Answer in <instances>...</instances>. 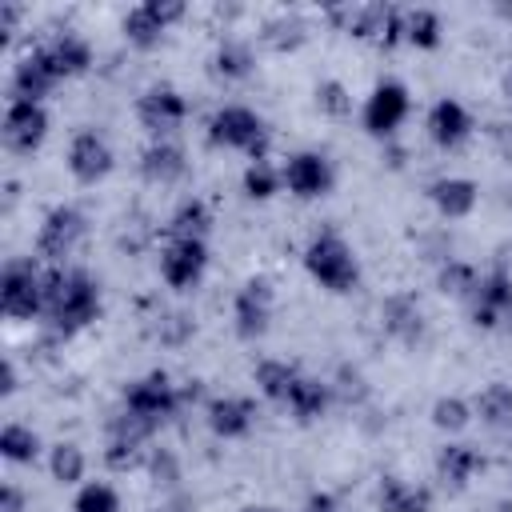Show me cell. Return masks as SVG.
Returning <instances> with one entry per match:
<instances>
[{
	"instance_id": "obj_1",
	"label": "cell",
	"mask_w": 512,
	"mask_h": 512,
	"mask_svg": "<svg viewBox=\"0 0 512 512\" xmlns=\"http://www.w3.org/2000/svg\"><path fill=\"white\" fill-rule=\"evenodd\" d=\"M44 312L60 336H72L100 316V284L84 268H48L44 272Z\"/></svg>"
},
{
	"instance_id": "obj_2",
	"label": "cell",
	"mask_w": 512,
	"mask_h": 512,
	"mask_svg": "<svg viewBox=\"0 0 512 512\" xmlns=\"http://www.w3.org/2000/svg\"><path fill=\"white\" fill-rule=\"evenodd\" d=\"M304 268L308 276L328 288V292H352L356 280H360V264H356V252L344 244V236L336 232H316L304 248Z\"/></svg>"
},
{
	"instance_id": "obj_3",
	"label": "cell",
	"mask_w": 512,
	"mask_h": 512,
	"mask_svg": "<svg viewBox=\"0 0 512 512\" xmlns=\"http://www.w3.org/2000/svg\"><path fill=\"white\" fill-rule=\"evenodd\" d=\"M208 140L216 148H236V152H248L252 160H264V148H268V128L264 120L244 108V104H224L212 112L208 120Z\"/></svg>"
},
{
	"instance_id": "obj_4",
	"label": "cell",
	"mask_w": 512,
	"mask_h": 512,
	"mask_svg": "<svg viewBox=\"0 0 512 512\" xmlns=\"http://www.w3.org/2000/svg\"><path fill=\"white\" fill-rule=\"evenodd\" d=\"M0 308L12 320H32L44 312V272L32 260H8L0 272Z\"/></svg>"
},
{
	"instance_id": "obj_5",
	"label": "cell",
	"mask_w": 512,
	"mask_h": 512,
	"mask_svg": "<svg viewBox=\"0 0 512 512\" xmlns=\"http://www.w3.org/2000/svg\"><path fill=\"white\" fill-rule=\"evenodd\" d=\"M328 16L360 40H376L384 48L400 40V8L392 4H344V8H332Z\"/></svg>"
},
{
	"instance_id": "obj_6",
	"label": "cell",
	"mask_w": 512,
	"mask_h": 512,
	"mask_svg": "<svg viewBox=\"0 0 512 512\" xmlns=\"http://www.w3.org/2000/svg\"><path fill=\"white\" fill-rule=\"evenodd\" d=\"M124 408L160 424V420L180 412V388L168 380V372H148V376H140L136 384L124 388Z\"/></svg>"
},
{
	"instance_id": "obj_7",
	"label": "cell",
	"mask_w": 512,
	"mask_h": 512,
	"mask_svg": "<svg viewBox=\"0 0 512 512\" xmlns=\"http://www.w3.org/2000/svg\"><path fill=\"white\" fill-rule=\"evenodd\" d=\"M204 268H208V248H204V240H168V244L160 248V280H164L168 288H176V292L200 284Z\"/></svg>"
},
{
	"instance_id": "obj_8",
	"label": "cell",
	"mask_w": 512,
	"mask_h": 512,
	"mask_svg": "<svg viewBox=\"0 0 512 512\" xmlns=\"http://www.w3.org/2000/svg\"><path fill=\"white\" fill-rule=\"evenodd\" d=\"M0 136H4V148L8 152H36L40 140L48 136V112L32 100H12L8 112H4V124H0Z\"/></svg>"
},
{
	"instance_id": "obj_9",
	"label": "cell",
	"mask_w": 512,
	"mask_h": 512,
	"mask_svg": "<svg viewBox=\"0 0 512 512\" xmlns=\"http://www.w3.org/2000/svg\"><path fill=\"white\" fill-rule=\"evenodd\" d=\"M180 16H184V4L180 0H144V4H136L124 16V36L136 48H152V44H160L164 28L176 24Z\"/></svg>"
},
{
	"instance_id": "obj_10",
	"label": "cell",
	"mask_w": 512,
	"mask_h": 512,
	"mask_svg": "<svg viewBox=\"0 0 512 512\" xmlns=\"http://www.w3.org/2000/svg\"><path fill=\"white\" fill-rule=\"evenodd\" d=\"M136 116H140V124H144L156 140H164L168 132H176V128L184 124V116H188V100H184L176 88H168V84H152V88L140 96Z\"/></svg>"
},
{
	"instance_id": "obj_11",
	"label": "cell",
	"mask_w": 512,
	"mask_h": 512,
	"mask_svg": "<svg viewBox=\"0 0 512 512\" xmlns=\"http://www.w3.org/2000/svg\"><path fill=\"white\" fill-rule=\"evenodd\" d=\"M80 236H84V212L72 204H60L44 216V224L36 232V252L44 260H64L80 244Z\"/></svg>"
},
{
	"instance_id": "obj_12",
	"label": "cell",
	"mask_w": 512,
	"mask_h": 512,
	"mask_svg": "<svg viewBox=\"0 0 512 512\" xmlns=\"http://www.w3.org/2000/svg\"><path fill=\"white\" fill-rule=\"evenodd\" d=\"M408 104H412V100H408V88H404V84H396V80L376 84L372 96H368V104H364V128H368L372 136H392V132L404 124Z\"/></svg>"
},
{
	"instance_id": "obj_13",
	"label": "cell",
	"mask_w": 512,
	"mask_h": 512,
	"mask_svg": "<svg viewBox=\"0 0 512 512\" xmlns=\"http://www.w3.org/2000/svg\"><path fill=\"white\" fill-rule=\"evenodd\" d=\"M280 180H284L288 192H296L300 200H312V196H324L336 176H332L328 156H320V152H296V156L284 160Z\"/></svg>"
},
{
	"instance_id": "obj_14",
	"label": "cell",
	"mask_w": 512,
	"mask_h": 512,
	"mask_svg": "<svg viewBox=\"0 0 512 512\" xmlns=\"http://www.w3.org/2000/svg\"><path fill=\"white\" fill-rule=\"evenodd\" d=\"M68 172H72L80 184L104 180V176L112 172V148H108V140H104L100 132H92V128L76 132L72 144H68Z\"/></svg>"
},
{
	"instance_id": "obj_15",
	"label": "cell",
	"mask_w": 512,
	"mask_h": 512,
	"mask_svg": "<svg viewBox=\"0 0 512 512\" xmlns=\"http://www.w3.org/2000/svg\"><path fill=\"white\" fill-rule=\"evenodd\" d=\"M232 316H236V332H240L244 340L264 336V332H268V320H272V288H268V280L252 276V280L236 292Z\"/></svg>"
},
{
	"instance_id": "obj_16",
	"label": "cell",
	"mask_w": 512,
	"mask_h": 512,
	"mask_svg": "<svg viewBox=\"0 0 512 512\" xmlns=\"http://www.w3.org/2000/svg\"><path fill=\"white\" fill-rule=\"evenodd\" d=\"M508 312H512V272L508 268H492L488 276H480V288L472 296V320L480 328H492Z\"/></svg>"
},
{
	"instance_id": "obj_17",
	"label": "cell",
	"mask_w": 512,
	"mask_h": 512,
	"mask_svg": "<svg viewBox=\"0 0 512 512\" xmlns=\"http://www.w3.org/2000/svg\"><path fill=\"white\" fill-rule=\"evenodd\" d=\"M252 424H256V404L248 396H216V400H208V428L220 440L248 436Z\"/></svg>"
},
{
	"instance_id": "obj_18",
	"label": "cell",
	"mask_w": 512,
	"mask_h": 512,
	"mask_svg": "<svg viewBox=\"0 0 512 512\" xmlns=\"http://www.w3.org/2000/svg\"><path fill=\"white\" fill-rule=\"evenodd\" d=\"M56 80H60V76H56L52 60L44 56V48H36V52H28V56L16 64V72H12V100H32V104H40V96H48Z\"/></svg>"
},
{
	"instance_id": "obj_19",
	"label": "cell",
	"mask_w": 512,
	"mask_h": 512,
	"mask_svg": "<svg viewBox=\"0 0 512 512\" xmlns=\"http://www.w3.org/2000/svg\"><path fill=\"white\" fill-rule=\"evenodd\" d=\"M428 136L440 144V148H460L468 136H472V116L460 100H436L432 112H428Z\"/></svg>"
},
{
	"instance_id": "obj_20",
	"label": "cell",
	"mask_w": 512,
	"mask_h": 512,
	"mask_svg": "<svg viewBox=\"0 0 512 512\" xmlns=\"http://www.w3.org/2000/svg\"><path fill=\"white\" fill-rule=\"evenodd\" d=\"M188 160H184V148L172 144V140H152L144 152H140V172L148 184H176L184 176Z\"/></svg>"
},
{
	"instance_id": "obj_21",
	"label": "cell",
	"mask_w": 512,
	"mask_h": 512,
	"mask_svg": "<svg viewBox=\"0 0 512 512\" xmlns=\"http://www.w3.org/2000/svg\"><path fill=\"white\" fill-rule=\"evenodd\" d=\"M428 196H432V204H436V212H440L444 220H464V216L476 208L480 188H476L468 176H444V180H436V184L428 188Z\"/></svg>"
},
{
	"instance_id": "obj_22",
	"label": "cell",
	"mask_w": 512,
	"mask_h": 512,
	"mask_svg": "<svg viewBox=\"0 0 512 512\" xmlns=\"http://www.w3.org/2000/svg\"><path fill=\"white\" fill-rule=\"evenodd\" d=\"M380 324L400 344H416L424 336V316H420V304L412 296H388L380 304Z\"/></svg>"
},
{
	"instance_id": "obj_23",
	"label": "cell",
	"mask_w": 512,
	"mask_h": 512,
	"mask_svg": "<svg viewBox=\"0 0 512 512\" xmlns=\"http://www.w3.org/2000/svg\"><path fill=\"white\" fill-rule=\"evenodd\" d=\"M44 56L52 60L60 80L64 76H80V72L92 68V44L84 36H76V32H60L52 44H44Z\"/></svg>"
},
{
	"instance_id": "obj_24",
	"label": "cell",
	"mask_w": 512,
	"mask_h": 512,
	"mask_svg": "<svg viewBox=\"0 0 512 512\" xmlns=\"http://www.w3.org/2000/svg\"><path fill=\"white\" fill-rule=\"evenodd\" d=\"M376 504H380V512H428L432 492L416 488V484H404L400 476H384L380 492H376Z\"/></svg>"
},
{
	"instance_id": "obj_25",
	"label": "cell",
	"mask_w": 512,
	"mask_h": 512,
	"mask_svg": "<svg viewBox=\"0 0 512 512\" xmlns=\"http://www.w3.org/2000/svg\"><path fill=\"white\" fill-rule=\"evenodd\" d=\"M328 404H332V384L312 380V376H300L296 388H292V396H288V408H292V416H296L300 424L320 420V416L328 412Z\"/></svg>"
},
{
	"instance_id": "obj_26",
	"label": "cell",
	"mask_w": 512,
	"mask_h": 512,
	"mask_svg": "<svg viewBox=\"0 0 512 512\" xmlns=\"http://www.w3.org/2000/svg\"><path fill=\"white\" fill-rule=\"evenodd\" d=\"M480 468H484V456L468 444H444L440 456H436V472L452 488H464L472 480V472H480Z\"/></svg>"
},
{
	"instance_id": "obj_27",
	"label": "cell",
	"mask_w": 512,
	"mask_h": 512,
	"mask_svg": "<svg viewBox=\"0 0 512 512\" xmlns=\"http://www.w3.org/2000/svg\"><path fill=\"white\" fill-rule=\"evenodd\" d=\"M260 40H264L272 52H296V48L308 40V24H304V16H296V12H280V16L264 20Z\"/></svg>"
},
{
	"instance_id": "obj_28",
	"label": "cell",
	"mask_w": 512,
	"mask_h": 512,
	"mask_svg": "<svg viewBox=\"0 0 512 512\" xmlns=\"http://www.w3.org/2000/svg\"><path fill=\"white\" fill-rule=\"evenodd\" d=\"M296 380H300V372H296V364H288V360H260V364H256V388H260L268 400L288 404Z\"/></svg>"
},
{
	"instance_id": "obj_29",
	"label": "cell",
	"mask_w": 512,
	"mask_h": 512,
	"mask_svg": "<svg viewBox=\"0 0 512 512\" xmlns=\"http://www.w3.org/2000/svg\"><path fill=\"white\" fill-rule=\"evenodd\" d=\"M400 40L416 48H436L440 44V16L432 8H408L400 12Z\"/></svg>"
},
{
	"instance_id": "obj_30",
	"label": "cell",
	"mask_w": 512,
	"mask_h": 512,
	"mask_svg": "<svg viewBox=\"0 0 512 512\" xmlns=\"http://www.w3.org/2000/svg\"><path fill=\"white\" fill-rule=\"evenodd\" d=\"M208 224H212L208 204L204 200H184L168 220V240H204Z\"/></svg>"
},
{
	"instance_id": "obj_31",
	"label": "cell",
	"mask_w": 512,
	"mask_h": 512,
	"mask_svg": "<svg viewBox=\"0 0 512 512\" xmlns=\"http://www.w3.org/2000/svg\"><path fill=\"white\" fill-rule=\"evenodd\" d=\"M252 48L248 44H240V40H224L220 48H216V56H212V72L220 76V80H244L248 72H252Z\"/></svg>"
},
{
	"instance_id": "obj_32",
	"label": "cell",
	"mask_w": 512,
	"mask_h": 512,
	"mask_svg": "<svg viewBox=\"0 0 512 512\" xmlns=\"http://www.w3.org/2000/svg\"><path fill=\"white\" fill-rule=\"evenodd\" d=\"M36 452H40V436H36L32 428H24V424H4V432H0V456H4V460H12V464H32Z\"/></svg>"
},
{
	"instance_id": "obj_33",
	"label": "cell",
	"mask_w": 512,
	"mask_h": 512,
	"mask_svg": "<svg viewBox=\"0 0 512 512\" xmlns=\"http://www.w3.org/2000/svg\"><path fill=\"white\" fill-rule=\"evenodd\" d=\"M48 468H52V480H60V484H80V480H84L88 460H84L80 444L60 440V444L52 448V456H48Z\"/></svg>"
},
{
	"instance_id": "obj_34",
	"label": "cell",
	"mask_w": 512,
	"mask_h": 512,
	"mask_svg": "<svg viewBox=\"0 0 512 512\" xmlns=\"http://www.w3.org/2000/svg\"><path fill=\"white\" fill-rule=\"evenodd\" d=\"M476 412H480V420L492 424V428L512 424V388H508V384H488V388L476 396Z\"/></svg>"
},
{
	"instance_id": "obj_35",
	"label": "cell",
	"mask_w": 512,
	"mask_h": 512,
	"mask_svg": "<svg viewBox=\"0 0 512 512\" xmlns=\"http://www.w3.org/2000/svg\"><path fill=\"white\" fill-rule=\"evenodd\" d=\"M436 284H440V292H444V296H476L480 276H476V268H472V264H464V260H448V264H440Z\"/></svg>"
},
{
	"instance_id": "obj_36",
	"label": "cell",
	"mask_w": 512,
	"mask_h": 512,
	"mask_svg": "<svg viewBox=\"0 0 512 512\" xmlns=\"http://www.w3.org/2000/svg\"><path fill=\"white\" fill-rule=\"evenodd\" d=\"M468 420H472V404L460 396H440L432 404V424L440 432H460V428H468Z\"/></svg>"
},
{
	"instance_id": "obj_37",
	"label": "cell",
	"mask_w": 512,
	"mask_h": 512,
	"mask_svg": "<svg viewBox=\"0 0 512 512\" xmlns=\"http://www.w3.org/2000/svg\"><path fill=\"white\" fill-rule=\"evenodd\" d=\"M280 184H284V180H280V172H276L268 160H252L248 172H244V192H248L252 200H268V196H276Z\"/></svg>"
},
{
	"instance_id": "obj_38",
	"label": "cell",
	"mask_w": 512,
	"mask_h": 512,
	"mask_svg": "<svg viewBox=\"0 0 512 512\" xmlns=\"http://www.w3.org/2000/svg\"><path fill=\"white\" fill-rule=\"evenodd\" d=\"M72 512H120V496L112 484H84Z\"/></svg>"
},
{
	"instance_id": "obj_39",
	"label": "cell",
	"mask_w": 512,
	"mask_h": 512,
	"mask_svg": "<svg viewBox=\"0 0 512 512\" xmlns=\"http://www.w3.org/2000/svg\"><path fill=\"white\" fill-rule=\"evenodd\" d=\"M332 396H336V400H344V404H364V400H368V380H364V372H360V368H352V364H344V368L336 372Z\"/></svg>"
},
{
	"instance_id": "obj_40",
	"label": "cell",
	"mask_w": 512,
	"mask_h": 512,
	"mask_svg": "<svg viewBox=\"0 0 512 512\" xmlns=\"http://www.w3.org/2000/svg\"><path fill=\"white\" fill-rule=\"evenodd\" d=\"M316 108L328 112V116H348L352 112V96H348V88L340 80H324V84H316Z\"/></svg>"
},
{
	"instance_id": "obj_41",
	"label": "cell",
	"mask_w": 512,
	"mask_h": 512,
	"mask_svg": "<svg viewBox=\"0 0 512 512\" xmlns=\"http://www.w3.org/2000/svg\"><path fill=\"white\" fill-rule=\"evenodd\" d=\"M140 460H144V444L108 436V448H104V464H108V468H116V472H128V468H136Z\"/></svg>"
},
{
	"instance_id": "obj_42",
	"label": "cell",
	"mask_w": 512,
	"mask_h": 512,
	"mask_svg": "<svg viewBox=\"0 0 512 512\" xmlns=\"http://www.w3.org/2000/svg\"><path fill=\"white\" fill-rule=\"evenodd\" d=\"M148 472H152V484H164V488H172L180 480V464H176V456L168 448H156L148 456Z\"/></svg>"
},
{
	"instance_id": "obj_43",
	"label": "cell",
	"mask_w": 512,
	"mask_h": 512,
	"mask_svg": "<svg viewBox=\"0 0 512 512\" xmlns=\"http://www.w3.org/2000/svg\"><path fill=\"white\" fill-rule=\"evenodd\" d=\"M156 336H160L164 344H184V340L192 336V320H188L184 312H168V316H160Z\"/></svg>"
},
{
	"instance_id": "obj_44",
	"label": "cell",
	"mask_w": 512,
	"mask_h": 512,
	"mask_svg": "<svg viewBox=\"0 0 512 512\" xmlns=\"http://www.w3.org/2000/svg\"><path fill=\"white\" fill-rule=\"evenodd\" d=\"M0 512H24V492L16 484H4L0 488Z\"/></svg>"
},
{
	"instance_id": "obj_45",
	"label": "cell",
	"mask_w": 512,
	"mask_h": 512,
	"mask_svg": "<svg viewBox=\"0 0 512 512\" xmlns=\"http://www.w3.org/2000/svg\"><path fill=\"white\" fill-rule=\"evenodd\" d=\"M304 512H336V496L332 492H312L308 504H304Z\"/></svg>"
},
{
	"instance_id": "obj_46",
	"label": "cell",
	"mask_w": 512,
	"mask_h": 512,
	"mask_svg": "<svg viewBox=\"0 0 512 512\" xmlns=\"http://www.w3.org/2000/svg\"><path fill=\"white\" fill-rule=\"evenodd\" d=\"M0 392H4V396L16 392V364H12V360L0 364Z\"/></svg>"
},
{
	"instance_id": "obj_47",
	"label": "cell",
	"mask_w": 512,
	"mask_h": 512,
	"mask_svg": "<svg viewBox=\"0 0 512 512\" xmlns=\"http://www.w3.org/2000/svg\"><path fill=\"white\" fill-rule=\"evenodd\" d=\"M240 512H284V508H272V504H252V508H240Z\"/></svg>"
},
{
	"instance_id": "obj_48",
	"label": "cell",
	"mask_w": 512,
	"mask_h": 512,
	"mask_svg": "<svg viewBox=\"0 0 512 512\" xmlns=\"http://www.w3.org/2000/svg\"><path fill=\"white\" fill-rule=\"evenodd\" d=\"M508 92H512V76H508Z\"/></svg>"
},
{
	"instance_id": "obj_49",
	"label": "cell",
	"mask_w": 512,
	"mask_h": 512,
	"mask_svg": "<svg viewBox=\"0 0 512 512\" xmlns=\"http://www.w3.org/2000/svg\"><path fill=\"white\" fill-rule=\"evenodd\" d=\"M508 316H512V312H508Z\"/></svg>"
}]
</instances>
